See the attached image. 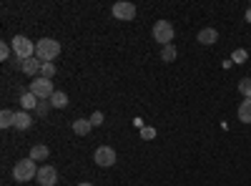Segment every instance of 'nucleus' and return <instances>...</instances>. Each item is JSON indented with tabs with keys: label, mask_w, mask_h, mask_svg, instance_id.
<instances>
[{
	"label": "nucleus",
	"mask_w": 251,
	"mask_h": 186,
	"mask_svg": "<svg viewBox=\"0 0 251 186\" xmlns=\"http://www.w3.org/2000/svg\"><path fill=\"white\" fill-rule=\"evenodd\" d=\"M91 123H93V126H100V123H103V111H93Z\"/></svg>",
	"instance_id": "nucleus-24"
},
{
	"label": "nucleus",
	"mask_w": 251,
	"mask_h": 186,
	"mask_svg": "<svg viewBox=\"0 0 251 186\" xmlns=\"http://www.w3.org/2000/svg\"><path fill=\"white\" fill-rule=\"evenodd\" d=\"M30 126H33L30 113H28V111H18V113H15V129H18V131H28Z\"/></svg>",
	"instance_id": "nucleus-10"
},
{
	"label": "nucleus",
	"mask_w": 251,
	"mask_h": 186,
	"mask_svg": "<svg viewBox=\"0 0 251 186\" xmlns=\"http://www.w3.org/2000/svg\"><path fill=\"white\" fill-rule=\"evenodd\" d=\"M18 68L23 71L25 76L38 78L40 76V68H43V60H40L38 55H33V58H25V60H18Z\"/></svg>",
	"instance_id": "nucleus-8"
},
{
	"label": "nucleus",
	"mask_w": 251,
	"mask_h": 186,
	"mask_svg": "<svg viewBox=\"0 0 251 186\" xmlns=\"http://www.w3.org/2000/svg\"><path fill=\"white\" fill-rule=\"evenodd\" d=\"M38 176V166H35V161L28 156V159H20L15 161V166H13V179L18 184H25V181H33Z\"/></svg>",
	"instance_id": "nucleus-2"
},
{
	"label": "nucleus",
	"mask_w": 251,
	"mask_h": 186,
	"mask_svg": "<svg viewBox=\"0 0 251 186\" xmlns=\"http://www.w3.org/2000/svg\"><path fill=\"white\" fill-rule=\"evenodd\" d=\"M38 184L40 186H55L58 184V171H55V166H50V163H46V166H40L38 169Z\"/></svg>",
	"instance_id": "nucleus-9"
},
{
	"label": "nucleus",
	"mask_w": 251,
	"mask_h": 186,
	"mask_svg": "<svg viewBox=\"0 0 251 186\" xmlns=\"http://www.w3.org/2000/svg\"><path fill=\"white\" fill-rule=\"evenodd\" d=\"M10 51H13L10 43H0V60H8L10 58Z\"/></svg>",
	"instance_id": "nucleus-23"
},
{
	"label": "nucleus",
	"mask_w": 251,
	"mask_h": 186,
	"mask_svg": "<svg viewBox=\"0 0 251 186\" xmlns=\"http://www.w3.org/2000/svg\"><path fill=\"white\" fill-rule=\"evenodd\" d=\"M236 116L241 123H251V98H244L236 108Z\"/></svg>",
	"instance_id": "nucleus-11"
},
{
	"label": "nucleus",
	"mask_w": 251,
	"mask_h": 186,
	"mask_svg": "<svg viewBox=\"0 0 251 186\" xmlns=\"http://www.w3.org/2000/svg\"><path fill=\"white\" fill-rule=\"evenodd\" d=\"M239 93L244 98H251V78H241V83H239Z\"/></svg>",
	"instance_id": "nucleus-19"
},
{
	"label": "nucleus",
	"mask_w": 251,
	"mask_h": 186,
	"mask_svg": "<svg viewBox=\"0 0 251 186\" xmlns=\"http://www.w3.org/2000/svg\"><path fill=\"white\" fill-rule=\"evenodd\" d=\"M55 76V63H43V68H40V78H50L53 80Z\"/></svg>",
	"instance_id": "nucleus-20"
},
{
	"label": "nucleus",
	"mask_w": 251,
	"mask_h": 186,
	"mask_svg": "<svg viewBox=\"0 0 251 186\" xmlns=\"http://www.w3.org/2000/svg\"><path fill=\"white\" fill-rule=\"evenodd\" d=\"M28 91H30L38 101H43V98L50 101V96L55 93V91H53V80H50V78H40V76H38L35 80H30V88H28Z\"/></svg>",
	"instance_id": "nucleus-4"
},
{
	"label": "nucleus",
	"mask_w": 251,
	"mask_h": 186,
	"mask_svg": "<svg viewBox=\"0 0 251 186\" xmlns=\"http://www.w3.org/2000/svg\"><path fill=\"white\" fill-rule=\"evenodd\" d=\"M111 13H113L116 20H133L136 18V5L128 3V0H121V3H116L111 8Z\"/></svg>",
	"instance_id": "nucleus-6"
},
{
	"label": "nucleus",
	"mask_w": 251,
	"mask_h": 186,
	"mask_svg": "<svg viewBox=\"0 0 251 186\" xmlns=\"http://www.w3.org/2000/svg\"><path fill=\"white\" fill-rule=\"evenodd\" d=\"M48 103H50L53 108H66V106H68V93L55 91V93L50 96V101H48Z\"/></svg>",
	"instance_id": "nucleus-15"
},
{
	"label": "nucleus",
	"mask_w": 251,
	"mask_h": 186,
	"mask_svg": "<svg viewBox=\"0 0 251 186\" xmlns=\"http://www.w3.org/2000/svg\"><path fill=\"white\" fill-rule=\"evenodd\" d=\"M78 186H96V184H88V181H83V184H78Z\"/></svg>",
	"instance_id": "nucleus-26"
},
{
	"label": "nucleus",
	"mask_w": 251,
	"mask_h": 186,
	"mask_svg": "<svg viewBox=\"0 0 251 186\" xmlns=\"http://www.w3.org/2000/svg\"><path fill=\"white\" fill-rule=\"evenodd\" d=\"M35 55L43 60V63H53V60L60 55V43L53 38H40L35 43Z\"/></svg>",
	"instance_id": "nucleus-1"
},
{
	"label": "nucleus",
	"mask_w": 251,
	"mask_h": 186,
	"mask_svg": "<svg viewBox=\"0 0 251 186\" xmlns=\"http://www.w3.org/2000/svg\"><path fill=\"white\" fill-rule=\"evenodd\" d=\"M10 126H15V113L10 108H3L0 111V129H10Z\"/></svg>",
	"instance_id": "nucleus-17"
},
{
	"label": "nucleus",
	"mask_w": 251,
	"mask_h": 186,
	"mask_svg": "<svg viewBox=\"0 0 251 186\" xmlns=\"http://www.w3.org/2000/svg\"><path fill=\"white\" fill-rule=\"evenodd\" d=\"M38 98L30 93V91H25L23 96H20V106H23V111H30V108H38Z\"/></svg>",
	"instance_id": "nucleus-16"
},
{
	"label": "nucleus",
	"mask_w": 251,
	"mask_h": 186,
	"mask_svg": "<svg viewBox=\"0 0 251 186\" xmlns=\"http://www.w3.org/2000/svg\"><path fill=\"white\" fill-rule=\"evenodd\" d=\"M48 156H50V149L43 146V143H35V146L30 149V159L33 161H48Z\"/></svg>",
	"instance_id": "nucleus-14"
},
{
	"label": "nucleus",
	"mask_w": 251,
	"mask_h": 186,
	"mask_svg": "<svg viewBox=\"0 0 251 186\" xmlns=\"http://www.w3.org/2000/svg\"><path fill=\"white\" fill-rule=\"evenodd\" d=\"M141 138H143V141H151V138H156V129H151V126H143V129H141Z\"/></svg>",
	"instance_id": "nucleus-22"
},
{
	"label": "nucleus",
	"mask_w": 251,
	"mask_h": 186,
	"mask_svg": "<svg viewBox=\"0 0 251 186\" xmlns=\"http://www.w3.org/2000/svg\"><path fill=\"white\" fill-rule=\"evenodd\" d=\"M10 46H13L15 58H20V60L33 58V53H35V43H33L30 38H25V35H15V38L10 40Z\"/></svg>",
	"instance_id": "nucleus-3"
},
{
	"label": "nucleus",
	"mask_w": 251,
	"mask_h": 186,
	"mask_svg": "<svg viewBox=\"0 0 251 186\" xmlns=\"http://www.w3.org/2000/svg\"><path fill=\"white\" fill-rule=\"evenodd\" d=\"M93 161L98 163V166L108 169V166H113V163H116V151L111 146H98L96 154H93Z\"/></svg>",
	"instance_id": "nucleus-7"
},
{
	"label": "nucleus",
	"mask_w": 251,
	"mask_h": 186,
	"mask_svg": "<svg viewBox=\"0 0 251 186\" xmlns=\"http://www.w3.org/2000/svg\"><path fill=\"white\" fill-rule=\"evenodd\" d=\"M216 40H219L216 28H203V30L199 33V43H201V46H214Z\"/></svg>",
	"instance_id": "nucleus-12"
},
{
	"label": "nucleus",
	"mask_w": 251,
	"mask_h": 186,
	"mask_svg": "<svg viewBox=\"0 0 251 186\" xmlns=\"http://www.w3.org/2000/svg\"><path fill=\"white\" fill-rule=\"evenodd\" d=\"M91 129H93L91 118H75V121H73V131H75L78 136H88Z\"/></svg>",
	"instance_id": "nucleus-13"
},
{
	"label": "nucleus",
	"mask_w": 251,
	"mask_h": 186,
	"mask_svg": "<svg viewBox=\"0 0 251 186\" xmlns=\"http://www.w3.org/2000/svg\"><path fill=\"white\" fill-rule=\"evenodd\" d=\"M174 26L169 23V20H156V26H153V40L161 46H171V40H174Z\"/></svg>",
	"instance_id": "nucleus-5"
},
{
	"label": "nucleus",
	"mask_w": 251,
	"mask_h": 186,
	"mask_svg": "<svg viewBox=\"0 0 251 186\" xmlns=\"http://www.w3.org/2000/svg\"><path fill=\"white\" fill-rule=\"evenodd\" d=\"M48 108H50V103H46V101H40L35 111H38V116H46V113H48Z\"/></svg>",
	"instance_id": "nucleus-25"
},
{
	"label": "nucleus",
	"mask_w": 251,
	"mask_h": 186,
	"mask_svg": "<svg viewBox=\"0 0 251 186\" xmlns=\"http://www.w3.org/2000/svg\"><path fill=\"white\" fill-rule=\"evenodd\" d=\"M161 60H166V63L176 60V48H174V46H163V51H161Z\"/></svg>",
	"instance_id": "nucleus-18"
},
{
	"label": "nucleus",
	"mask_w": 251,
	"mask_h": 186,
	"mask_svg": "<svg viewBox=\"0 0 251 186\" xmlns=\"http://www.w3.org/2000/svg\"><path fill=\"white\" fill-rule=\"evenodd\" d=\"M246 58H249V53H246L244 48H236V51L231 53V60H236V63H246Z\"/></svg>",
	"instance_id": "nucleus-21"
}]
</instances>
